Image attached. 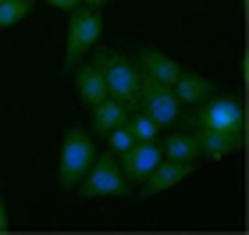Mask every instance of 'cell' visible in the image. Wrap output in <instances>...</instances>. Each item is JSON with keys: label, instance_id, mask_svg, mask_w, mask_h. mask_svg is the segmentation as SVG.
Listing matches in <instances>:
<instances>
[{"label": "cell", "instance_id": "obj_20", "mask_svg": "<svg viewBox=\"0 0 249 235\" xmlns=\"http://www.w3.org/2000/svg\"><path fill=\"white\" fill-rule=\"evenodd\" d=\"M78 4H86V7H104L107 0H78Z\"/></svg>", "mask_w": 249, "mask_h": 235}, {"label": "cell", "instance_id": "obj_2", "mask_svg": "<svg viewBox=\"0 0 249 235\" xmlns=\"http://www.w3.org/2000/svg\"><path fill=\"white\" fill-rule=\"evenodd\" d=\"M93 68L104 75L107 93L121 100L124 107H135V96H139V68L124 57L121 50H104L93 57Z\"/></svg>", "mask_w": 249, "mask_h": 235}, {"label": "cell", "instance_id": "obj_19", "mask_svg": "<svg viewBox=\"0 0 249 235\" xmlns=\"http://www.w3.org/2000/svg\"><path fill=\"white\" fill-rule=\"evenodd\" d=\"M7 203H4V196H0V232H7Z\"/></svg>", "mask_w": 249, "mask_h": 235}, {"label": "cell", "instance_id": "obj_21", "mask_svg": "<svg viewBox=\"0 0 249 235\" xmlns=\"http://www.w3.org/2000/svg\"><path fill=\"white\" fill-rule=\"evenodd\" d=\"M0 4H4V0H0Z\"/></svg>", "mask_w": 249, "mask_h": 235}, {"label": "cell", "instance_id": "obj_10", "mask_svg": "<svg viewBox=\"0 0 249 235\" xmlns=\"http://www.w3.org/2000/svg\"><path fill=\"white\" fill-rule=\"evenodd\" d=\"M196 136V146H199V157H207V161H224V157H231L235 150L242 146V136H235V132H192Z\"/></svg>", "mask_w": 249, "mask_h": 235}, {"label": "cell", "instance_id": "obj_4", "mask_svg": "<svg viewBox=\"0 0 249 235\" xmlns=\"http://www.w3.org/2000/svg\"><path fill=\"white\" fill-rule=\"evenodd\" d=\"M78 196L82 199H110V196H124V189H128V178L121 175V164L114 153H100L93 157V164H89V171L82 175V182L75 185Z\"/></svg>", "mask_w": 249, "mask_h": 235}, {"label": "cell", "instance_id": "obj_13", "mask_svg": "<svg viewBox=\"0 0 249 235\" xmlns=\"http://www.w3.org/2000/svg\"><path fill=\"white\" fill-rule=\"evenodd\" d=\"M128 110H132V107H124L121 100L107 96L104 104H96V107H93V132L107 139V132H110V128H118L121 121H124V114H128Z\"/></svg>", "mask_w": 249, "mask_h": 235}, {"label": "cell", "instance_id": "obj_15", "mask_svg": "<svg viewBox=\"0 0 249 235\" xmlns=\"http://www.w3.org/2000/svg\"><path fill=\"white\" fill-rule=\"evenodd\" d=\"M124 128L132 132V139H160L164 125H157L146 110H128V114H124Z\"/></svg>", "mask_w": 249, "mask_h": 235}, {"label": "cell", "instance_id": "obj_9", "mask_svg": "<svg viewBox=\"0 0 249 235\" xmlns=\"http://www.w3.org/2000/svg\"><path fill=\"white\" fill-rule=\"evenodd\" d=\"M135 68H139V75L153 78V82H160V86H175V78L182 75V64L175 57H167L164 50H157V47H142Z\"/></svg>", "mask_w": 249, "mask_h": 235}, {"label": "cell", "instance_id": "obj_3", "mask_svg": "<svg viewBox=\"0 0 249 235\" xmlns=\"http://www.w3.org/2000/svg\"><path fill=\"white\" fill-rule=\"evenodd\" d=\"M68 15L71 18H68V39H64V68L71 72L78 64V57L89 54L96 47V39L104 36V18H100L96 7H86V4H78Z\"/></svg>", "mask_w": 249, "mask_h": 235}, {"label": "cell", "instance_id": "obj_16", "mask_svg": "<svg viewBox=\"0 0 249 235\" xmlns=\"http://www.w3.org/2000/svg\"><path fill=\"white\" fill-rule=\"evenodd\" d=\"M32 15V0H4L0 4V32L18 25V21H25Z\"/></svg>", "mask_w": 249, "mask_h": 235}, {"label": "cell", "instance_id": "obj_7", "mask_svg": "<svg viewBox=\"0 0 249 235\" xmlns=\"http://www.w3.org/2000/svg\"><path fill=\"white\" fill-rule=\"evenodd\" d=\"M160 161H164V153H160V143L157 139H135L132 146L121 153V175L128 178V182H142Z\"/></svg>", "mask_w": 249, "mask_h": 235}, {"label": "cell", "instance_id": "obj_5", "mask_svg": "<svg viewBox=\"0 0 249 235\" xmlns=\"http://www.w3.org/2000/svg\"><path fill=\"white\" fill-rule=\"evenodd\" d=\"M93 157H96V146H93V139H89V132L86 128H68L64 139H61V164H57L61 189H75L82 182V175L89 171Z\"/></svg>", "mask_w": 249, "mask_h": 235}, {"label": "cell", "instance_id": "obj_17", "mask_svg": "<svg viewBox=\"0 0 249 235\" xmlns=\"http://www.w3.org/2000/svg\"><path fill=\"white\" fill-rule=\"evenodd\" d=\"M107 143H110V153H124L135 139H132V132L124 128V121H121L118 128H110V132H107Z\"/></svg>", "mask_w": 249, "mask_h": 235}, {"label": "cell", "instance_id": "obj_18", "mask_svg": "<svg viewBox=\"0 0 249 235\" xmlns=\"http://www.w3.org/2000/svg\"><path fill=\"white\" fill-rule=\"evenodd\" d=\"M43 4H50V7H57V11H75L78 0H43Z\"/></svg>", "mask_w": 249, "mask_h": 235}, {"label": "cell", "instance_id": "obj_8", "mask_svg": "<svg viewBox=\"0 0 249 235\" xmlns=\"http://www.w3.org/2000/svg\"><path fill=\"white\" fill-rule=\"evenodd\" d=\"M192 171H196V164H189V161H167V157H164V161H160V164H157L153 171L139 182V185H142V189H139V196H142V199L160 196V193H167V189H175L178 182H185Z\"/></svg>", "mask_w": 249, "mask_h": 235}, {"label": "cell", "instance_id": "obj_1", "mask_svg": "<svg viewBox=\"0 0 249 235\" xmlns=\"http://www.w3.org/2000/svg\"><path fill=\"white\" fill-rule=\"evenodd\" d=\"M189 128L192 132H235L242 136L246 128V110L235 96H207L203 104H196V110L189 114Z\"/></svg>", "mask_w": 249, "mask_h": 235}, {"label": "cell", "instance_id": "obj_12", "mask_svg": "<svg viewBox=\"0 0 249 235\" xmlns=\"http://www.w3.org/2000/svg\"><path fill=\"white\" fill-rule=\"evenodd\" d=\"M171 89H175L178 104H192V107L203 104L207 96H213V82H210L207 75H196V72H182V75L175 78Z\"/></svg>", "mask_w": 249, "mask_h": 235}, {"label": "cell", "instance_id": "obj_6", "mask_svg": "<svg viewBox=\"0 0 249 235\" xmlns=\"http://www.w3.org/2000/svg\"><path fill=\"white\" fill-rule=\"evenodd\" d=\"M135 104H142V110L157 125H171V121L182 118V104H178L175 89L153 82V78H146V75H139V96H135Z\"/></svg>", "mask_w": 249, "mask_h": 235}, {"label": "cell", "instance_id": "obj_11", "mask_svg": "<svg viewBox=\"0 0 249 235\" xmlns=\"http://www.w3.org/2000/svg\"><path fill=\"white\" fill-rule=\"evenodd\" d=\"M75 96L82 100L86 107H96V104H104V100L110 96L104 75H100L93 64H82V68L75 64Z\"/></svg>", "mask_w": 249, "mask_h": 235}, {"label": "cell", "instance_id": "obj_14", "mask_svg": "<svg viewBox=\"0 0 249 235\" xmlns=\"http://www.w3.org/2000/svg\"><path fill=\"white\" fill-rule=\"evenodd\" d=\"M160 153L167 157V161H189V164L199 161L196 136H189V132H175V136H167V139L160 143Z\"/></svg>", "mask_w": 249, "mask_h": 235}]
</instances>
